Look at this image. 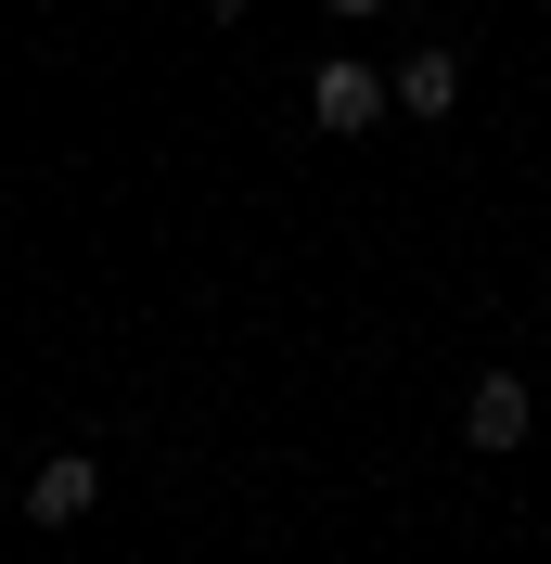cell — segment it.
<instances>
[{
    "mask_svg": "<svg viewBox=\"0 0 551 564\" xmlns=\"http://www.w3.org/2000/svg\"><path fill=\"white\" fill-rule=\"evenodd\" d=\"M90 513H104V462L90 449H65V462L26 475V527H90Z\"/></svg>",
    "mask_w": 551,
    "mask_h": 564,
    "instance_id": "cell-1",
    "label": "cell"
},
{
    "mask_svg": "<svg viewBox=\"0 0 551 564\" xmlns=\"http://www.w3.org/2000/svg\"><path fill=\"white\" fill-rule=\"evenodd\" d=\"M526 423H539V398L514 386V372H475V398H462V449H526Z\"/></svg>",
    "mask_w": 551,
    "mask_h": 564,
    "instance_id": "cell-2",
    "label": "cell"
},
{
    "mask_svg": "<svg viewBox=\"0 0 551 564\" xmlns=\"http://www.w3.org/2000/svg\"><path fill=\"white\" fill-rule=\"evenodd\" d=\"M309 116H321V129H334V141L385 129V77H372V65H346V52H334V65L309 77Z\"/></svg>",
    "mask_w": 551,
    "mask_h": 564,
    "instance_id": "cell-3",
    "label": "cell"
},
{
    "mask_svg": "<svg viewBox=\"0 0 551 564\" xmlns=\"http://www.w3.org/2000/svg\"><path fill=\"white\" fill-rule=\"evenodd\" d=\"M385 104H398V116H449V104H462V52H436V39H423L411 65L385 77Z\"/></svg>",
    "mask_w": 551,
    "mask_h": 564,
    "instance_id": "cell-4",
    "label": "cell"
},
{
    "mask_svg": "<svg viewBox=\"0 0 551 564\" xmlns=\"http://www.w3.org/2000/svg\"><path fill=\"white\" fill-rule=\"evenodd\" d=\"M321 13H372V0H321Z\"/></svg>",
    "mask_w": 551,
    "mask_h": 564,
    "instance_id": "cell-5",
    "label": "cell"
}]
</instances>
